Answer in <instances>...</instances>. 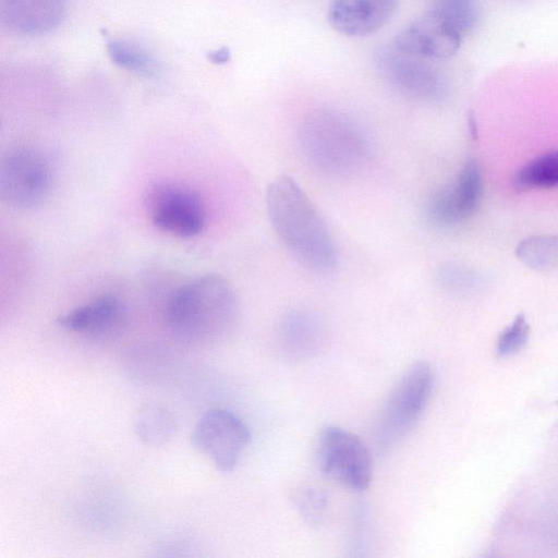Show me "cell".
<instances>
[{
  "label": "cell",
  "mask_w": 558,
  "mask_h": 558,
  "mask_svg": "<svg viewBox=\"0 0 558 558\" xmlns=\"http://www.w3.org/2000/svg\"><path fill=\"white\" fill-rule=\"evenodd\" d=\"M239 315L236 295L217 274L198 276L172 292L165 317L170 331L193 345L209 347L226 339Z\"/></svg>",
  "instance_id": "cell-1"
},
{
  "label": "cell",
  "mask_w": 558,
  "mask_h": 558,
  "mask_svg": "<svg viewBox=\"0 0 558 558\" xmlns=\"http://www.w3.org/2000/svg\"><path fill=\"white\" fill-rule=\"evenodd\" d=\"M266 206L270 222L287 248L303 265L326 272L337 263L330 232L311 198L289 175L268 186Z\"/></svg>",
  "instance_id": "cell-2"
},
{
  "label": "cell",
  "mask_w": 558,
  "mask_h": 558,
  "mask_svg": "<svg viewBox=\"0 0 558 558\" xmlns=\"http://www.w3.org/2000/svg\"><path fill=\"white\" fill-rule=\"evenodd\" d=\"M298 138L305 159L325 175H352L369 158L368 142L359 126L331 109L308 113L300 125Z\"/></svg>",
  "instance_id": "cell-3"
},
{
  "label": "cell",
  "mask_w": 558,
  "mask_h": 558,
  "mask_svg": "<svg viewBox=\"0 0 558 558\" xmlns=\"http://www.w3.org/2000/svg\"><path fill=\"white\" fill-rule=\"evenodd\" d=\"M435 376L425 361L411 364L389 391L375 425L376 446L387 450L418 422L433 393Z\"/></svg>",
  "instance_id": "cell-4"
},
{
  "label": "cell",
  "mask_w": 558,
  "mask_h": 558,
  "mask_svg": "<svg viewBox=\"0 0 558 558\" xmlns=\"http://www.w3.org/2000/svg\"><path fill=\"white\" fill-rule=\"evenodd\" d=\"M374 63L381 80L407 98L435 104L448 96L447 77L433 60L404 52L391 44L375 51Z\"/></svg>",
  "instance_id": "cell-5"
},
{
  "label": "cell",
  "mask_w": 558,
  "mask_h": 558,
  "mask_svg": "<svg viewBox=\"0 0 558 558\" xmlns=\"http://www.w3.org/2000/svg\"><path fill=\"white\" fill-rule=\"evenodd\" d=\"M320 471L338 484L353 490H365L372 481V457L364 441L353 433L328 425L319 434L316 446Z\"/></svg>",
  "instance_id": "cell-6"
},
{
  "label": "cell",
  "mask_w": 558,
  "mask_h": 558,
  "mask_svg": "<svg viewBox=\"0 0 558 558\" xmlns=\"http://www.w3.org/2000/svg\"><path fill=\"white\" fill-rule=\"evenodd\" d=\"M52 186V168L47 157L32 147L10 149L0 165L2 199L16 208L41 204Z\"/></svg>",
  "instance_id": "cell-7"
},
{
  "label": "cell",
  "mask_w": 558,
  "mask_h": 558,
  "mask_svg": "<svg viewBox=\"0 0 558 558\" xmlns=\"http://www.w3.org/2000/svg\"><path fill=\"white\" fill-rule=\"evenodd\" d=\"M251 442L247 425L233 412L210 409L195 423L191 444L221 472L233 471Z\"/></svg>",
  "instance_id": "cell-8"
},
{
  "label": "cell",
  "mask_w": 558,
  "mask_h": 558,
  "mask_svg": "<svg viewBox=\"0 0 558 558\" xmlns=\"http://www.w3.org/2000/svg\"><path fill=\"white\" fill-rule=\"evenodd\" d=\"M146 206L151 222L171 235L189 239L204 229L203 201L190 187L172 182L157 183L148 191Z\"/></svg>",
  "instance_id": "cell-9"
},
{
  "label": "cell",
  "mask_w": 558,
  "mask_h": 558,
  "mask_svg": "<svg viewBox=\"0 0 558 558\" xmlns=\"http://www.w3.org/2000/svg\"><path fill=\"white\" fill-rule=\"evenodd\" d=\"M463 35L445 16L429 10L404 27L393 39L398 49L429 60H445L461 47Z\"/></svg>",
  "instance_id": "cell-10"
},
{
  "label": "cell",
  "mask_w": 558,
  "mask_h": 558,
  "mask_svg": "<svg viewBox=\"0 0 558 558\" xmlns=\"http://www.w3.org/2000/svg\"><path fill=\"white\" fill-rule=\"evenodd\" d=\"M482 175L475 160L468 161L454 183L438 190L428 201L427 216L439 227H453L472 216L481 202Z\"/></svg>",
  "instance_id": "cell-11"
},
{
  "label": "cell",
  "mask_w": 558,
  "mask_h": 558,
  "mask_svg": "<svg viewBox=\"0 0 558 558\" xmlns=\"http://www.w3.org/2000/svg\"><path fill=\"white\" fill-rule=\"evenodd\" d=\"M400 0H332L327 19L330 26L348 37L369 36L393 16Z\"/></svg>",
  "instance_id": "cell-12"
},
{
  "label": "cell",
  "mask_w": 558,
  "mask_h": 558,
  "mask_svg": "<svg viewBox=\"0 0 558 558\" xmlns=\"http://www.w3.org/2000/svg\"><path fill=\"white\" fill-rule=\"evenodd\" d=\"M68 0H0L2 27L19 36L52 32L63 21Z\"/></svg>",
  "instance_id": "cell-13"
},
{
  "label": "cell",
  "mask_w": 558,
  "mask_h": 558,
  "mask_svg": "<svg viewBox=\"0 0 558 558\" xmlns=\"http://www.w3.org/2000/svg\"><path fill=\"white\" fill-rule=\"evenodd\" d=\"M125 317L126 311L122 301L107 293L64 313L58 318V324L72 332L104 337L119 331Z\"/></svg>",
  "instance_id": "cell-14"
},
{
  "label": "cell",
  "mask_w": 558,
  "mask_h": 558,
  "mask_svg": "<svg viewBox=\"0 0 558 558\" xmlns=\"http://www.w3.org/2000/svg\"><path fill=\"white\" fill-rule=\"evenodd\" d=\"M323 320L313 312L293 310L286 313L278 327V338L284 354L306 359L316 354L325 340Z\"/></svg>",
  "instance_id": "cell-15"
},
{
  "label": "cell",
  "mask_w": 558,
  "mask_h": 558,
  "mask_svg": "<svg viewBox=\"0 0 558 558\" xmlns=\"http://www.w3.org/2000/svg\"><path fill=\"white\" fill-rule=\"evenodd\" d=\"M133 428L141 442L159 447L175 436L178 424L174 414L168 408L149 402L141 405L136 411Z\"/></svg>",
  "instance_id": "cell-16"
},
{
  "label": "cell",
  "mask_w": 558,
  "mask_h": 558,
  "mask_svg": "<svg viewBox=\"0 0 558 558\" xmlns=\"http://www.w3.org/2000/svg\"><path fill=\"white\" fill-rule=\"evenodd\" d=\"M106 49L116 65L137 76L150 78L159 71V64L154 56L134 41L108 38Z\"/></svg>",
  "instance_id": "cell-17"
},
{
  "label": "cell",
  "mask_w": 558,
  "mask_h": 558,
  "mask_svg": "<svg viewBox=\"0 0 558 558\" xmlns=\"http://www.w3.org/2000/svg\"><path fill=\"white\" fill-rule=\"evenodd\" d=\"M513 185L519 191L558 187V151L542 155L523 166L514 175Z\"/></svg>",
  "instance_id": "cell-18"
},
{
  "label": "cell",
  "mask_w": 558,
  "mask_h": 558,
  "mask_svg": "<svg viewBox=\"0 0 558 558\" xmlns=\"http://www.w3.org/2000/svg\"><path fill=\"white\" fill-rule=\"evenodd\" d=\"M519 259L536 270L558 267V235H538L522 240L517 246Z\"/></svg>",
  "instance_id": "cell-19"
},
{
  "label": "cell",
  "mask_w": 558,
  "mask_h": 558,
  "mask_svg": "<svg viewBox=\"0 0 558 558\" xmlns=\"http://www.w3.org/2000/svg\"><path fill=\"white\" fill-rule=\"evenodd\" d=\"M433 10L449 20L464 36L480 22L481 8L477 0H432Z\"/></svg>",
  "instance_id": "cell-20"
},
{
  "label": "cell",
  "mask_w": 558,
  "mask_h": 558,
  "mask_svg": "<svg viewBox=\"0 0 558 558\" xmlns=\"http://www.w3.org/2000/svg\"><path fill=\"white\" fill-rule=\"evenodd\" d=\"M292 500L308 526L317 529L323 524L328 509V497L322 489L311 485L301 486L293 493Z\"/></svg>",
  "instance_id": "cell-21"
},
{
  "label": "cell",
  "mask_w": 558,
  "mask_h": 558,
  "mask_svg": "<svg viewBox=\"0 0 558 558\" xmlns=\"http://www.w3.org/2000/svg\"><path fill=\"white\" fill-rule=\"evenodd\" d=\"M530 336V326L523 314H519L510 326L498 337L496 353L500 357L511 356L521 351Z\"/></svg>",
  "instance_id": "cell-22"
},
{
  "label": "cell",
  "mask_w": 558,
  "mask_h": 558,
  "mask_svg": "<svg viewBox=\"0 0 558 558\" xmlns=\"http://www.w3.org/2000/svg\"><path fill=\"white\" fill-rule=\"evenodd\" d=\"M208 59L216 64L226 63L230 60V51L227 48H220L209 52Z\"/></svg>",
  "instance_id": "cell-23"
}]
</instances>
